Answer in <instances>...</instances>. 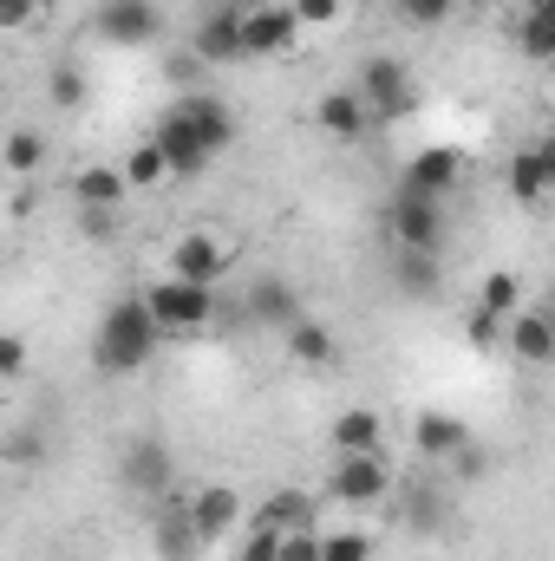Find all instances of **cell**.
I'll return each mask as SVG.
<instances>
[{"label":"cell","mask_w":555,"mask_h":561,"mask_svg":"<svg viewBox=\"0 0 555 561\" xmlns=\"http://www.w3.org/2000/svg\"><path fill=\"white\" fill-rule=\"evenodd\" d=\"M360 99L373 105V125H399V118H412L418 112V85H412V72H406V59H393V53L366 59V66H360Z\"/></svg>","instance_id":"cell-3"},{"label":"cell","mask_w":555,"mask_h":561,"mask_svg":"<svg viewBox=\"0 0 555 561\" xmlns=\"http://www.w3.org/2000/svg\"><path fill=\"white\" fill-rule=\"evenodd\" d=\"M301 33H307V26H301L294 0H256V7H242V46H249V59H281V53H294Z\"/></svg>","instance_id":"cell-5"},{"label":"cell","mask_w":555,"mask_h":561,"mask_svg":"<svg viewBox=\"0 0 555 561\" xmlns=\"http://www.w3.org/2000/svg\"><path fill=\"white\" fill-rule=\"evenodd\" d=\"M183 503H190V523H196L203 542H223V536H236V523H242V496H236L229 483H203V490L183 496Z\"/></svg>","instance_id":"cell-13"},{"label":"cell","mask_w":555,"mask_h":561,"mask_svg":"<svg viewBox=\"0 0 555 561\" xmlns=\"http://www.w3.org/2000/svg\"><path fill=\"white\" fill-rule=\"evenodd\" d=\"M0 163H7V176H33V170L46 163V138H39V131H7Z\"/></svg>","instance_id":"cell-31"},{"label":"cell","mask_w":555,"mask_h":561,"mask_svg":"<svg viewBox=\"0 0 555 561\" xmlns=\"http://www.w3.org/2000/svg\"><path fill=\"white\" fill-rule=\"evenodd\" d=\"M163 275L216 287V280L229 275V249H223L209 229H190V236H177V242H170V262H163Z\"/></svg>","instance_id":"cell-8"},{"label":"cell","mask_w":555,"mask_h":561,"mask_svg":"<svg viewBox=\"0 0 555 561\" xmlns=\"http://www.w3.org/2000/svg\"><path fill=\"white\" fill-rule=\"evenodd\" d=\"M412 444L418 457H431V463H451L464 444H471V424L457 419V412H438V405H424L412 419Z\"/></svg>","instance_id":"cell-15"},{"label":"cell","mask_w":555,"mask_h":561,"mask_svg":"<svg viewBox=\"0 0 555 561\" xmlns=\"http://www.w3.org/2000/svg\"><path fill=\"white\" fill-rule=\"evenodd\" d=\"M294 13H301V26H340L347 0H294Z\"/></svg>","instance_id":"cell-36"},{"label":"cell","mask_w":555,"mask_h":561,"mask_svg":"<svg viewBox=\"0 0 555 561\" xmlns=\"http://www.w3.org/2000/svg\"><path fill=\"white\" fill-rule=\"evenodd\" d=\"M550 190H555V138H536L510 157V196L517 203H536Z\"/></svg>","instance_id":"cell-16"},{"label":"cell","mask_w":555,"mask_h":561,"mask_svg":"<svg viewBox=\"0 0 555 561\" xmlns=\"http://www.w3.org/2000/svg\"><path fill=\"white\" fill-rule=\"evenodd\" d=\"M406 523H412L418 536H444V523H451L444 483H412V490H406Z\"/></svg>","instance_id":"cell-25"},{"label":"cell","mask_w":555,"mask_h":561,"mask_svg":"<svg viewBox=\"0 0 555 561\" xmlns=\"http://www.w3.org/2000/svg\"><path fill=\"white\" fill-rule=\"evenodd\" d=\"M380 437H386V419H380L373 405H347L340 419L327 424L333 457H373V450H380Z\"/></svg>","instance_id":"cell-17"},{"label":"cell","mask_w":555,"mask_h":561,"mask_svg":"<svg viewBox=\"0 0 555 561\" xmlns=\"http://www.w3.org/2000/svg\"><path fill=\"white\" fill-rule=\"evenodd\" d=\"M118 477H125V490H132V496H157V503H163V496H170V450H163L157 437H132V450H125V470H118Z\"/></svg>","instance_id":"cell-14"},{"label":"cell","mask_w":555,"mask_h":561,"mask_svg":"<svg viewBox=\"0 0 555 561\" xmlns=\"http://www.w3.org/2000/svg\"><path fill=\"white\" fill-rule=\"evenodd\" d=\"M550 138H555V125H550Z\"/></svg>","instance_id":"cell-42"},{"label":"cell","mask_w":555,"mask_h":561,"mask_svg":"<svg viewBox=\"0 0 555 561\" xmlns=\"http://www.w3.org/2000/svg\"><path fill=\"white\" fill-rule=\"evenodd\" d=\"M190 53H196L203 66L249 59V46H242V7H209V13L196 20V33H190Z\"/></svg>","instance_id":"cell-9"},{"label":"cell","mask_w":555,"mask_h":561,"mask_svg":"<svg viewBox=\"0 0 555 561\" xmlns=\"http://www.w3.org/2000/svg\"><path fill=\"white\" fill-rule=\"evenodd\" d=\"M386 222H393V242L412 249V255H438V249H444V196H418V190L399 183Z\"/></svg>","instance_id":"cell-4"},{"label":"cell","mask_w":555,"mask_h":561,"mask_svg":"<svg viewBox=\"0 0 555 561\" xmlns=\"http://www.w3.org/2000/svg\"><path fill=\"white\" fill-rule=\"evenodd\" d=\"M249 313L269 327V333H287L294 320H301V300H294V287L281 275H262L256 287H249Z\"/></svg>","instance_id":"cell-22"},{"label":"cell","mask_w":555,"mask_h":561,"mask_svg":"<svg viewBox=\"0 0 555 561\" xmlns=\"http://www.w3.org/2000/svg\"><path fill=\"white\" fill-rule=\"evenodd\" d=\"M327 496L347 503V510H373V503H386V496H393V470H386V457H380V450H373V457H340L333 477H327Z\"/></svg>","instance_id":"cell-7"},{"label":"cell","mask_w":555,"mask_h":561,"mask_svg":"<svg viewBox=\"0 0 555 561\" xmlns=\"http://www.w3.org/2000/svg\"><path fill=\"white\" fill-rule=\"evenodd\" d=\"M170 112H177V118H183V125H190L196 138L209 144V157H223V150L236 144V112H229V105H223L216 92H183V99H177Z\"/></svg>","instance_id":"cell-11"},{"label":"cell","mask_w":555,"mask_h":561,"mask_svg":"<svg viewBox=\"0 0 555 561\" xmlns=\"http://www.w3.org/2000/svg\"><path fill=\"white\" fill-rule=\"evenodd\" d=\"M399 287L406 294H438V255H412V249H399Z\"/></svg>","instance_id":"cell-32"},{"label":"cell","mask_w":555,"mask_h":561,"mask_svg":"<svg viewBox=\"0 0 555 561\" xmlns=\"http://www.w3.org/2000/svg\"><path fill=\"white\" fill-rule=\"evenodd\" d=\"M464 340H471L477 353H490V346H510V320L471 300V313H464Z\"/></svg>","instance_id":"cell-30"},{"label":"cell","mask_w":555,"mask_h":561,"mask_svg":"<svg viewBox=\"0 0 555 561\" xmlns=\"http://www.w3.org/2000/svg\"><path fill=\"white\" fill-rule=\"evenodd\" d=\"M46 92H53V105H59V112H79V105H86V72H79V66H59Z\"/></svg>","instance_id":"cell-33"},{"label":"cell","mask_w":555,"mask_h":561,"mask_svg":"<svg viewBox=\"0 0 555 561\" xmlns=\"http://www.w3.org/2000/svg\"><path fill=\"white\" fill-rule=\"evenodd\" d=\"M79 229H86L92 242H105V236H112V209H86V216H79Z\"/></svg>","instance_id":"cell-40"},{"label":"cell","mask_w":555,"mask_h":561,"mask_svg":"<svg viewBox=\"0 0 555 561\" xmlns=\"http://www.w3.org/2000/svg\"><path fill=\"white\" fill-rule=\"evenodd\" d=\"M256 523H262V529H281V536L314 529V490H275V496H262Z\"/></svg>","instance_id":"cell-23"},{"label":"cell","mask_w":555,"mask_h":561,"mask_svg":"<svg viewBox=\"0 0 555 561\" xmlns=\"http://www.w3.org/2000/svg\"><path fill=\"white\" fill-rule=\"evenodd\" d=\"M510 39H517V53H523V59H536V66H555V20H550V13L523 7V20L510 26Z\"/></svg>","instance_id":"cell-27"},{"label":"cell","mask_w":555,"mask_h":561,"mask_svg":"<svg viewBox=\"0 0 555 561\" xmlns=\"http://www.w3.org/2000/svg\"><path fill=\"white\" fill-rule=\"evenodd\" d=\"M281 340H287V359H301V366H333V353H340V346H333V327H327V320H307V313H301Z\"/></svg>","instance_id":"cell-24"},{"label":"cell","mask_w":555,"mask_h":561,"mask_svg":"<svg viewBox=\"0 0 555 561\" xmlns=\"http://www.w3.org/2000/svg\"><path fill=\"white\" fill-rule=\"evenodd\" d=\"M20 373H26V340L0 333V379H20Z\"/></svg>","instance_id":"cell-38"},{"label":"cell","mask_w":555,"mask_h":561,"mask_svg":"<svg viewBox=\"0 0 555 561\" xmlns=\"http://www.w3.org/2000/svg\"><path fill=\"white\" fill-rule=\"evenodd\" d=\"M451 477H457V483H477V477H490V457H484V444H477V437H471V444L451 457Z\"/></svg>","instance_id":"cell-35"},{"label":"cell","mask_w":555,"mask_h":561,"mask_svg":"<svg viewBox=\"0 0 555 561\" xmlns=\"http://www.w3.org/2000/svg\"><path fill=\"white\" fill-rule=\"evenodd\" d=\"M157 340H163V327H157L150 300H144V294H125V300H112V307L99 313V333H92V366H99L105 379H132V373H144V366H150Z\"/></svg>","instance_id":"cell-1"},{"label":"cell","mask_w":555,"mask_h":561,"mask_svg":"<svg viewBox=\"0 0 555 561\" xmlns=\"http://www.w3.org/2000/svg\"><path fill=\"white\" fill-rule=\"evenodd\" d=\"M281 561H320V529H294V536H281Z\"/></svg>","instance_id":"cell-37"},{"label":"cell","mask_w":555,"mask_h":561,"mask_svg":"<svg viewBox=\"0 0 555 561\" xmlns=\"http://www.w3.org/2000/svg\"><path fill=\"white\" fill-rule=\"evenodd\" d=\"M125 176H132V190H157V183H170L177 170H170V157H163V144L144 138L132 157H125Z\"/></svg>","instance_id":"cell-28"},{"label":"cell","mask_w":555,"mask_h":561,"mask_svg":"<svg viewBox=\"0 0 555 561\" xmlns=\"http://www.w3.org/2000/svg\"><path fill=\"white\" fill-rule=\"evenodd\" d=\"M477 307H490V313H503V320H517L530 300H523V275L517 268H490V275L477 280Z\"/></svg>","instance_id":"cell-26"},{"label":"cell","mask_w":555,"mask_h":561,"mask_svg":"<svg viewBox=\"0 0 555 561\" xmlns=\"http://www.w3.org/2000/svg\"><path fill=\"white\" fill-rule=\"evenodd\" d=\"M33 13H39V0H0V26H7V33L33 26Z\"/></svg>","instance_id":"cell-39"},{"label":"cell","mask_w":555,"mask_h":561,"mask_svg":"<svg viewBox=\"0 0 555 561\" xmlns=\"http://www.w3.org/2000/svg\"><path fill=\"white\" fill-rule=\"evenodd\" d=\"M510 353L523 366H555V313L550 307H523L510 320Z\"/></svg>","instance_id":"cell-18"},{"label":"cell","mask_w":555,"mask_h":561,"mask_svg":"<svg viewBox=\"0 0 555 561\" xmlns=\"http://www.w3.org/2000/svg\"><path fill=\"white\" fill-rule=\"evenodd\" d=\"M457 176H464V150L457 144H424V150L406 157V190H418V196H451Z\"/></svg>","instance_id":"cell-12"},{"label":"cell","mask_w":555,"mask_h":561,"mask_svg":"<svg viewBox=\"0 0 555 561\" xmlns=\"http://www.w3.org/2000/svg\"><path fill=\"white\" fill-rule=\"evenodd\" d=\"M125 196H132L125 163H86V170L72 176V203H79V209H118Z\"/></svg>","instance_id":"cell-19"},{"label":"cell","mask_w":555,"mask_h":561,"mask_svg":"<svg viewBox=\"0 0 555 561\" xmlns=\"http://www.w3.org/2000/svg\"><path fill=\"white\" fill-rule=\"evenodd\" d=\"M399 13L412 20L418 33H431V26H444V20L457 13V0H399Z\"/></svg>","instance_id":"cell-34"},{"label":"cell","mask_w":555,"mask_h":561,"mask_svg":"<svg viewBox=\"0 0 555 561\" xmlns=\"http://www.w3.org/2000/svg\"><path fill=\"white\" fill-rule=\"evenodd\" d=\"M373 529H320V561H373Z\"/></svg>","instance_id":"cell-29"},{"label":"cell","mask_w":555,"mask_h":561,"mask_svg":"<svg viewBox=\"0 0 555 561\" xmlns=\"http://www.w3.org/2000/svg\"><path fill=\"white\" fill-rule=\"evenodd\" d=\"M530 7H536V13H550V20H555V0H530Z\"/></svg>","instance_id":"cell-41"},{"label":"cell","mask_w":555,"mask_h":561,"mask_svg":"<svg viewBox=\"0 0 555 561\" xmlns=\"http://www.w3.org/2000/svg\"><path fill=\"white\" fill-rule=\"evenodd\" d=\"M144 300H150V313H157V327L170 333V340H190V333H203L209 320H216V287H203V280H150L144 287Z\"/></svg>","instance_id":"cell-2"},{"label":"cell","mask_w":555,"mask_h":561,"mask_svg":"<svg viewBox=\"0 0 555 561\" xmlns=\"http://www.w3.org/2000/svg\"><path fill=\"white\" fill-rule=\"evenodd\" d=\"M92 33L105 46H157L163 39V13H157V0H99L92 7Z\"/></svg>","instance_id":"cell-6"},{"label":"cell","mask_w":555,"mask_h":561,"mask_svg":"<svg viewBox=\"0 0 555 561\" xmlns=\"http://www.w3.org/2000/svg\"><path fill=\"white\" fill-rule=\"evenodd\" d=\"M150 138L163 144V157H170V170H177V176H196V170H209V144L196 138V131H190L177 112H163Z\"/></svg>","instance_id":"cell-21"},{"label":"cell","mask_w":555,"mask_h":561,"mask_svg":"<svg viewBox=\"0 0 555 561\" xmlns=\"http://www.w3.org/2000/svg\"><path fill=\"white\" fill-rule=\"evenodd\" d=\"M203 549H209V542L196 536V523H190V503L163 496V516H157V556H163V561H196Z\"/></svg>","instance_id":"cell-20"},{"label":"cell","mask_w":555,"mask_h":561,"mask_svg":"<svg viewBox=\"0 0 555 561\" xmlns=\"http://www.w3.org/2000/svg\"><path fill=\"white\" fill-rule=\"evenodd\" d=\"M314 125H320L333 144H353V138L373 131V105L360 99V85H333V92L314 99Z\"/></svg>","instance_id":"cell-10"}]
</instances>
